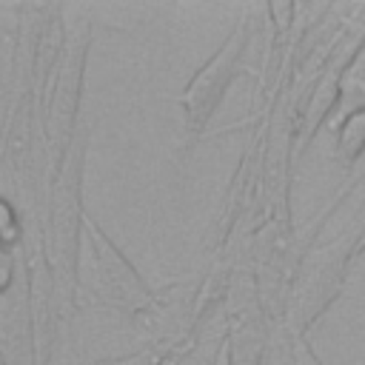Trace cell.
<instances>
[{
    "instance_id": "obj_1",
    "label": "cell",
    "mask_w": 365,
    "mask_h": 365,
    "mask_svg": "<svg viewBox=\"0 0 365 365\" xmlns=\"http://www.w3.org/2000/svg\"><path fill=\"white\" fill-rule=\"evenodd\" d=\"M245 48V26H240L222 46L220 51L194 74V80L188 83V88L182 91L180 103H182V111H185V128L191 134H197L214 114L217 103L222 100L228 83L234 80L237 74V63H240V54Z\"/></svg>"
},
{
    "instance_id": "obj_2",
    "label": "cell",
    "mask_w": 365,
    "mask_h": 365,
    "mask_svg": "<svg viewBox=\"0 0 365 365\" xmlns=\"http://www.w3.org/2000/svg\"><path fill=\"white\" fill-rule=\"evenodd\" d=\"M91 240H94V259H97V277L108 299L120 305H143L148 299V291L143 279L131 271V265L120 257V251L91 225Z\"/></svg>"
},
{
    "instance_id": "obj_3",
    "label": "cell",
    "mask_w": 365,
    "mask_h": 365,
    "mask_svg": "<svg viewBox=\"0 0 365 365\" xmlns=\"http://www.w3.org/2000/svg\"><path fill=\"white\" fill-rule=\"evenodd\" d=\"M365 108V48L356 54V60L345 68L339 80V114L351 117Z\"/></svg>"
},
{
    "instance_id": "obj_4",
    "label": "cell",
    "mask_w": 365,
    "mask_h": 365,
    "mask_svg": "<svg viewBox=\"0 0 365 365\" xmlns=\"http://www.w3.org/2000/svg\"><path fill=\"white\" fill-rule=\"evenodd\" d=\"M365 145V111L359 114H351L342 120V128H339V151L354 160Z\"/></svg>"
},
{
    "instance_id": "obj_5",
    "label": "cell",
    "mask_w": 365,
    "mask_h": 365,
    "mask_svg": "<svg viewBox=\"0 0 365 365\" xmlns=\"http://www.w3.org/2000/svg\"><path fill=\"white\" fill-rule=\"evenodd\" d=\"M11 225H14V214H11L9 202H3V200H0V234H3V231H9Z\"/></svg>"
},
{
    "instance_id": "obj_6",
    "label": "cell",
    "mask_w": 365,
    "mask_h": 365,
    "mask_svg": "<svg viewBox=\"0 0 365 365\" xmlns=\"http://www.w3.org/2000/svg\"><path fill=\"white\" fill-rule=\"evenodd\" d=\"M9 274H11V262H9V257H6V254H3V248H0V288H6Z\"/></svg>"
}]
</instances>
